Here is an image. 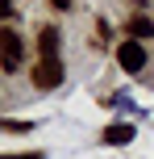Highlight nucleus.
Masks as SVG:
<instances>
[{"instance_id": "obj_7", "label": "nucleus", "mask_w": 154, "mask_h": 159, "mask_svg": "<svg viewBox=\"0 0 154 159\" xmlns=\"http://www.w3.org/2000/svg\"><path fill=\"white\" fill-rule=\"evenodd\" d=\"M50 4H54V8H58V13H63V8H71V4H75V0H50Z\"/></svg>"}, {"instance_id": "obj_6", "label": "nucleus", "mask_w": 154, "mask_h": 159, "mask_svg": "<svg viewBox=\"0 0 154 159\" xmlns=\"http://www.w3.org/2000/svg\"><path fill=\"white\" fill-rule=\"evenodd\" d=\"M125 34L142 42V38H150V34H154V21H150L146 13H133V17H129V25H125Z\"/></svg>"}, {"instance_id": "obj_3", "label": "nucleus", "mask_w": 154, "mask_h": 159, "mask_svg": "<svg viewBox=\"0 0 154 159\" xmlns=\"http://www.w3.org/2000/svg\"><path fill=\"white\" fill-rule=\"evenodd\" d=\"M0 59H4V71H17V67H21L25 46H21V38H17V30H4V34H0Z\"/></svg>"}, {"instance_id": "obj_4", "label": "nucleus", "mask_w": 154, "mask_h": 159, "mask_svg": "<svg viewBox=\"0 0 154 159\" xmlns=\"http://www.w3.org/2000/svg\"><path fill=\"white\" fill-rule=\"evenodd\" d=\"M133 130L138 126H129V121H113V126H104L100 143L104 147H125V143H133Z\"/></svg>"}, {"instance_id": "obj_2", "label": "nucleus", "mask_w": 154, "mask_h": 159, "mask_svg": "<svg viewBox=\"0 0 154 159\" xmlns=\"http://www.w3.org/2000/svg\"><path fill=\"white\" fill-rule=\"evenodd\" d=\"M117 63H121L129 75H138L142 67H146V50H142V42H138V38L121 42V46H117Z\"/></svg>"}, {"instance_id": "obj_5", "label": "nucleus", "mask_w": 154, "mask_h": 159, "mask_svg": "<svg viewBox=\"0 0 154 159\" xmlns=\"http://www.w3.org/2000/svg\"><path fill=\"white\" fill-rule=\"evenodd\" d=\"M38 59H58V30L54 25H46L38 34Z\"/></svg>"}, {"instance_id": "obj_8", "label": "nucleus", "mask_w": 154, "mask_h": 159, "mask_svg": "<svg viewBox=\"0 0 154 159\" xmlns=\"http://www.w3.org/2000/svg\"><path fill=\"white\" fill-rule=\"evenodd\" d=\"M4 159H42V155H33V151H29V155H4Z\"/></svg>"}, {"instance_id": "obj_1", "label": "nucleus", "mask_w": 154, "mask_h": 159, "mask_svg": "<svg viewBox=\"0 0 154 159\" xmlns=\"http://www.w3.org/2000/svg\"><path fill=\"white\" fill-rule=\"evenodd\" d=\"M63 84V63L58 59H38L33 63V88H42V92H50V88Z\"/></svg>"}]
</instances>
